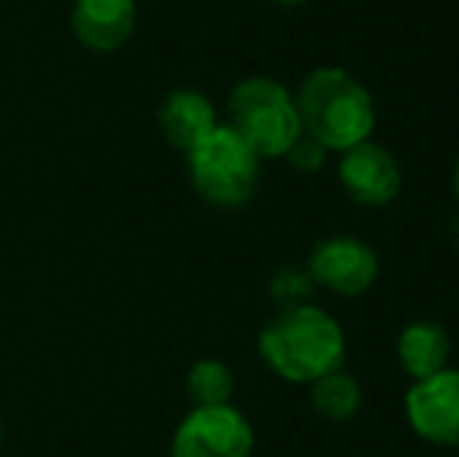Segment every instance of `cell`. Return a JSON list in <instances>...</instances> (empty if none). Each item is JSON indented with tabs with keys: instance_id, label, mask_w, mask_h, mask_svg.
<instances>
[{
	"instance_id": "5b68a950",
	"label": "cell",
	"mask_w": 459,
	"mask_h": 457,
	"mask_svg": "<svg viewBox=\"0 0 459 457\" xmlns=\"http://www.w3.org/2000/svg\"><path fill=\"white\" fill-rule=\"evenodd\" d=\"M307 273L316 288H325L341 298H357L368 292L381 273L378 254L357 235H328L313 244L307 257Z\"/></svg>"
},
{
	"instance_id": "9a60e30c",
	"label": "cell",
	"mask_w": 459,
	"mask_h": 457,
	"mask_svg": "<svg viewBox=\"0 0 459 457\" xmlns=\"http://www.w3.org/2000/svg\"><path fill=\"white\" fill-rule=\"evenodd\" d=\"M284 160H288V163L294 166V170H300V172H316V170H322V166H325L328 151L313 138V135L300 132V138L288 147Z\"/></svg>"
},
{
	"instance_id": "5bb4252c",
	"label": "cell",
	"mask_w": 459,
	"mask_h": 457,
	"mask_svg": "<svg viewBox=\"0 0 459 457\" xmlns=\"http://www.w3.org/2000/svg\"><path fill=\"white\" fill-rule=\"evenodd\" d=\"M313 292H316V282L307 273V267H281L273 276V282H269V294H273V301L281 311L309 304Z\"/></svg>"
},
{
	"instance_id": "8992f818",
	"label": "cell",
	"mask_w": 459,
	"mask_h": 457,
	"mask_svg": "<svg viewBox=\"0 0 459 457\" xmlns=\"http://www.w3.org/2000/svg\"><path fill=\"white\" fill-rule=\"evenodd\" d=\"M403 414L412 435L437 448H459V370L444 366L416 379L403 395Z\"/></svg>"
},
{
	"instance_id": "9c48e42d",
	"label": "cell",
	"mask_w": 459,
	"mask_h": 457,
	"mask_svg": "<svg viewBox=\"0 0 459 457\" xmlns=\"http://www.w3.org/2000/svg\"><path fill=\"white\" fill-rule=\"evenodd\" d=\"M134 29V0H75L73 31L88 50L109 54Z\"/></svg>"
},
{
	"instance_id": "d6986e66",
	"label": "cell",
	"mask_w": 459,
	"mask_h": 457,
	"mask_svg": "<svg viewBox=\"0 0 459 457\" xmlns=\"http://www.w3.org/2000/svg\"><path fill=\"white\" fill-rule=\"evenodd\" d=\"M0 439H4V429H0Z\"/></svg>"
},
{
	"instance_id": "ac0fdd59",
	"label": "cell",
	"mask_w": 459,
	"mask_h": 457,
	"mask_svg": "<svg viewBox=\"0 0 459 457\" xmlns=\"http://www.w3.org/2000/svg\"><path fill=\"white\" fill-rule=\"evenodd\" d=\"M454 242H459V216H456V223H454Z\"/></svg>"
},
{
	"instance_id": "ba28073f",
	"label": "cell",
	"mask_w": 459,
	"mask_h": 457,
	"mask_svg": "<svg viewBox=\"0 0 459 457\" xmlns=\"http://www.w3.org/2000/svg\"><path fill=\"white\" fill-rule=\"evenodd\" d=\"M338 179L341 189L359 207H387L397 201L400 189H403V170H400L397 157L391 147H385L375 138H366L341 151Z\"/></svg>"
},
{
	"instance_id": "7c38bea8",
	"label": "cell",
	"mask_w": 459,
	"mask_h": 457,
	"mask_svg": "<svg viewBox=\"0 0 459 457\" xmlns=\"http://www.w3.org/2000/svg\"><path fill=\"white\" fill-rule=\"evenodd\" d=\"M309 404L325 420L347 423L363 408V389H359L357 376L341 366V370H332L316 382H309Z\"/></svg>"
},
{
	"instance_id": "8fae6325",
	"label": "cell",
	"mask_w": 459,
	"mask_h": 457,
	"mask_svg": "<svg viewBox=\"0 0 459 457\" xmlns=\"http://www.w3.org/2000/svg\"><path fill=\"white\" fill-rule=\"evenodd\" d=\"M160 128H163L166 141L178 151H191L204 135H210L216 122V110H212L210 98L200 92H172L169 98L160 104Z\"/></svg>"
},
{
	"instance_id": "e0dca14e",
	"label": "cell",
	"mask_w": 459,
	"mask_h": 457,
	"mask_svg": "<svg viewBox=\"0 0 459 457\" xmlns=\"http://www.w3.org/2000/svg\"><path fill=\"white\" fill-rule=\"evenodd\" d=\"M450 185H454V195H456V201H459V157H456V163H454V176H450Z\"/></svg>"
},
{
	"instance_id": "30bf717a",
	"label": "cell",
	"mask_w": 459,
	"mask_h": 457,
	"mask_svg": "<svg viewBox=\"0 0 459 457\" xmlns=\"http://www.w3.org/2000/svg\"><path fill=\"white\" fill-rule=\"evenodd\" d=\"M450 351H454V345H450L447 330L441 323H431V320L406 323L397 336V360L412 382L441 373L450 364Z\"/></svg>"
},
{
	"instance_id": "6da1fadb",
	"label": "cell",
	"mask_w": 459,
	"mask_h": 457,
	"mask_svg": "<svg viewBox=\"0 0 459 457\" xmlns=\"http://www.w3.org/2000/svg\"><path fill=\"white\" fill-rule=\"evenodd\" d=\"M260 357L278 379L294 385H309L319 376L344 366L347 336L328 311L316 304H300L278 311L260 338Z\"/></svg>"
},
{
	"instance_id": "3957f363",
	"label": "cell",
	"mask_w": 459,
	"mask_h": 457,
	"mask_svg": "<svg viewBox=\"0 0 459 457\" xmlns=\"http://www.w3.org/2000/svg\"><path fill=\"white\" fill-rule=\"evenodd\" d=\"M231 128L260 160H278L300 138V113L294 94L269 75L241 79L229 94Z\"/></svg>"
},
{
	"instance_id": "277c9868",
	"label": "cell",
	"mask_w": 459,
	"mask_h": 457,
	"mask_svg": "<svg viewBox=\"0 0 459 457\" xmlns=\"http://www.w3.org/2000/svg\"><path fill=\"white\" fill-rule=\"evenodd\" d=\"M191 185L216 207H241L256 189L260 157L231 126H216L187 151Z\"/></svg>"
},
{
	"instance_id": "52a82bcc",
	"label": "cell",
	"mask_w": 459,
	"mask_h": 457,
	"mask_svg": "<svg viewBox=\"0 0 459 457\" xmlns=\"http://www.w3.org/2000/svg\"><path fill=\"white\" fill-rule=\"evenodd\" d=\"M254 429L231 404L194 408L172 435V457H250Z\"/></svg>"
},
{
	"instance_id": "7a4b0ae2",
	"label": "cell",
	"mask_w": 459,
	"mask_h": 457,
	"mask_svg": "<svg viewBox=\"0 0 459 457\" xmlns=\"http://www.w3.org/2000/svg\"><path fill=\"white\" fill-rule=\"evenodd\" d=\"M300 126L328 154H341L375 132L372 92L341 66H316L294 94Z\"/></svg>"
},
{
	"instance_id": "2e32d148",
	"label": "cell",
	"mask_w": 459,
	"mask_h": 457,
	"mask_svg": "<svg viewBox=\"0 0 459 457\" xmlns=\"http://www.w3.org/2000/svg\"><path fill=\"white\" fill-rule=\"evenodd\" d=\"M275 6H281V10H297V6H303L307 0H273Z\"/></svg>"
},
{
	"instance_id": "4fadbf2b",
	"label": "cell",
	"mask_w": 459,
	"mask_h": 457,
	"mask_svg": "<svg viewBox=\"0 0 459 457\" xmlns=\"http://www.w3.org/2000/svg\"><path fill=\"white\" fill-rule=\"evenodd\" d=\"M187 398L194 401V408H216V404H229L231 391H235V376L222 360H197L187 370L185 379Z\"/></svg>"
}]
</instances>
